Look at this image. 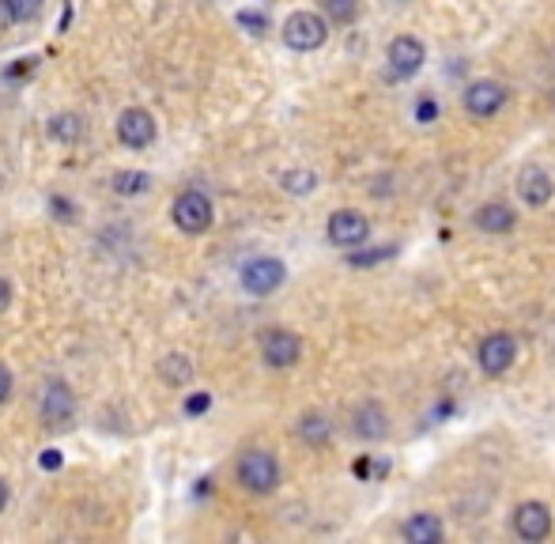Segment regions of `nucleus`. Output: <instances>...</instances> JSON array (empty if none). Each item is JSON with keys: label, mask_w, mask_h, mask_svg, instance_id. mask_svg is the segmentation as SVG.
I'll return each instance as SVG.
<instances>
[{"label": "nucleus", "mask_w": 555, "mask_h": 544, "mask_svg": "<svg viewBox=\"0 0 555 544\" xmlns=\"http://www.w3.org/2000/svg\"><path fill=\"white\" fill-rule=\"evenodd\" d=\"M329 242L340 246V250H359V246H367L370 238V220L363 212H355V208H340L329 216Z\"/></svg>", "instance_id": "obj_5"}, {"label": "nucleus", "mask_w": 555, "mask_h": 544, "mask_svg": "<svg viewBox=\"0 0 555 544\" xmlns=\"http://www.w3.org/2000/svg\"><path fill=\"white\" fill-rule=\"evenodd\" d=\"M352 431L363 442H382L389 435V412L378 401H367V405L355 408L352 416Z\"/></svg>", "instance_id": "obj_13"}, {"label": "nucleus", "mask_w": 555, "mask_h": 544, "mask_svg": "<svg viewBox=\"0 0 555 544\" xmlns=\"http://www.w3.org/2000/svg\"><path fill=\"white\" fill-rule=\"evenodd\" d=\"M280 186L287 189V193H314V186H318V174L314 170H284V178H280Z\"/></svg>", "instance_id": "obj_21"}, {"label": "nucleus", "mask_w": 555, "mask_h": 544, "mask_svg": "<svg viewBox=\"0 0 555 544\" xmlns=\"http://www.w3.org/2000/svg\"><path fill=\"white\" fill-rule=\"evenodd\" d=\"M8 397H12V371L0 363V405H4Z\"/></svg>", "instance_id": "obj_28"}, {"label": "nucleus", "mask_w": 555, "mask_h": 544, "mask_svg": "<svg viewBox=\"0 0 555 544\" xmlns=\"http://www.w3.org/2000/svg\"><path fill=\"white\" fill-rule=\"evenodd\" d=\"M321 8H325V16L333 19V23H340V27L355 23V16H359V0H321Z\"/></svg>", "instance_id": "obj_22"}, {"label": "nucleus", "mask_w": 555, "mask_h": 544, "mask_svg": "<svg viewBox=\"0 0 555 544\" xmlns=\"http://www.w3.org/2000/svg\"><path fill=\"white\" fill-rule=\"evenodd\" d=\"M208 405H212L208 393H193V397L185 401V412H189V416H201V412H208Z\"/></svg>", "instance_id": "obj_27"}, {"label": "nucleus", "mask_w": 555, "mask_h": 544, "mask_svg": "<svg viewBox=\"0 0 555 544\" xmlns=\"http://www.w3.org/2000/svg\"><path fill=\"white\" fill-rule=\"evenodd\" d=\"M16 19H12V8H8V0H0V31H8Z\"/></svg>", "instance_id": "obj_31"}, {"label": "nucleus", "mask_w": 555, "mask_h": 544, "mask_svg": "<svg viewBox=\"0 0 555 544\" xmlns=\"http://www.w3.org/2000/svg\"><path fill=\"white\" fill-rule=\"evenodd\" d=\"M303 356V340L295 337L291 329H265V337H261V359L276 367V371H287V367H295Z\"/></svg>", "instance_id": "obj_8"}, {"label": "nucleus", "mask_w": 555, "mask_h": 544, "mask_svg": "<svg viewBox=\"0 0 555 544\" xmlns=\"http://www.w3.org/2000/svg\"><path fill=\"white\" fill-rule=\"evenodd\" d=\"M238 23L250 34H265V27H269V19L261 16V12H238Z\"/></svg>", "instance_id": "obj_25"}, {"label": "nucleus", "mask_w": 555, "mask_h": 544, "mask_svg": "<svg viewBox=\"0 0 555 544\" xmlns=\"http://www.w3.org/2000/svg\"><path fill=\"white\" fill-rule=\"evenodd\" d=\"M299 439H303L306 446H325V442L333 439V427H329V420H325V416L310 412V416H303V420H299Z\"/></svg>", "instance_id": "obj_19"}, {"label": "nucleus", "mask_w": 555, "mask_h": 544, "mask_svg": "<svg viewBox=\"0 0 555 544\" xmlns=\"http://www.w3.org/2000/svg\"><path fill=\"white\" fill-rule=\"evenodd\" d=\"M514 359H518V340L510 337V333H488V337L480 340V348H476V363L491 378L510 371Z\"/></svg>", "instance_id": "obj_6"}, {"label": "nucleus", "mask_w": 555, "mask_h": 544, "mask_svg": "<svg viewBox=\"0 0 555 544\" xmlns=\"http://www.w3.org/2000/svg\"><path fill=\"white\" fill-rule=\"evenodd\" d=\"M284 261H276V257H253L242 265V288L250 291V295H272V291L284 284Z\"/></svg>", "instance_id": "obj_9"}, {"label": "nucleus", "mask_w": 555, "mask_h": 544, "mask_svg": "<svg viewBox=\"0 0 555 544\" xmlns=\"http://www.w3.org/2000/svg\"><path fill=\"white\" fill-rule=\"evenodd\" d=\"M118 140L125 148H148L155 140V118L144 106H129L118 118Z\"/></svg>", "instance_id": "obj_11"}, {"label": "nucleus", "mask_w": 555, "mask_h": 544, "mask_svg": "<svg viewBox=\"0 0 555 544\" xmlns=\"http://www.w3.org/2000/svg\"><path fill=\"white\" fill-rule=\"evenodd\" d=\"M514 533L529 544H540L552 537V507L548 503H540V499H525L514 507Z\"/></svg>", "instance_id": "obj_4"}, {"label": "nucleus", "mask_w": 555, "mask_h": 544, "mask_svg": "<svg viewBox=\"0 0 555 544\" xmlns=\"http://www.w3.org/2000/svg\"><path fill=\"white\" fill-rule=\"evenodd\" d=\"M238 484L253 495H269L280 488V461L272 458L269 450H246L238 458Z\"/></svg>", "instance_id": "obj_1"}, {"label": "nucleus", "mask_w": 555, "mask_h": 544, "mask_svg": "<svg viewBox=\"0 0 555 544\" xmlns=\"http://www.w3.org/2000/svg\"><path fill=\"white\" fill-rule=\"evenodd\" d=\"M8 306H12V284H8L4 276H0V314H4Z\"/></svg>", "instance_id": "obj_30"}, {"label": "nucleus", "mask_w": 555, "mask_h": 544, "mask_svg": "<svg viewBox=\"0 0 555 544\" xmlns=\"http://www.w3.org/2000/svg\"><path fill=\"white\" fill-rule=\"evenodd\" d=\"M355 473H359V476H386V473H389V465H386V461H370V458H363V461H355Z\"/></svg>", "instance_id": "obj_26"}, {"label": "nucleus", "mask_w": 555, "mask_h": 544, "mask_svg": "<svg viewBox=\"0 0 555 544\" xmlns=\"http://www.w3.org/2000/svg\"><path fill=\"white\" fill-rule=\"evenodd\" d=\"M42 461H46L50 469H57V465H61V458H57V450H46V458H42Z\"/></svg>", "instance_id": "obj_32"}, {"label": "nucleus", "mask_w": 555, "mask_h": 544, "mask_svg": "<svg viewBox=\"0 0 555 544\" xmlns=\"http://www.w3.org/2000/svg\"><path fill=\"white\" fill-rule=\"evenodd\" d=\"M8 507V484H4V480H0V510Z\"/></svg>", "instance_id": "obj_33"}, {"label": "nucleus", "mask_w": 555, "mask_h": 544, "mask_svg": "<svg viewBox=\"0 0 555 544\" xmlns=\"http://www.w3.org/2000/svg\"><path fill=\"white\" fill-rule=\"evenodd\" d=\"M506 106V87L499 80H472L465 87V110L472 118H495Z\"/></svg>", "instance_id": "obj_10"}, {"label": "nucleus", "mask_w": 555, "mask_h": 544, "mask_svg": "<svg viewBox=\"0 0 555 544\" xmlns=\"http://www.w3.org/2000/svg\"><path fill=\"white\" fill-rule=\"evenodd\" d=\"M170 216H174V227L185 231V235H204L212 227V201L204 197L201 189H185L182 197L174 201V208H170Z\"/></svg>", "instance_id": "obj_3"}, {"label": "nucleus", "mask_w": 555, "mask_h": 544, "mask_svg": "<svg viewBox=\"0 0 555 544\" xmlns=\"http://www.w3.org/2000/svg\"><path fill=\"white\" fill-rule=\"evenodd\" d=\"M476 227L484 231V235H506V231H514V223H518V212L510 208V204H480L476 208Z\"/></svg>", "instance_id": "obj_15"}, {"label": "nucleus", "mask_w": 555, "mask_h": 544, "mask_svg": "<svg viewBox=\"0 0 555 544\" xmlns=\"http://www.w3.org/2000/svg\"><path fill=\"white\" fill-rule=\"evenodd\" d=\"M8 8H12V19H16V23H31V19H38V12H42V0H8Z\"/></svg>", "instance_id": "obj_23"}, {"label": "nucleus", "mask_w": 555, "mask_h": 544, "mask_svg": "<svg viewBox=\"0 0 555 544\" xmlns=\"http://www.w3.org/2000/svg\"><path fill=\"white\" fill-rule=\"evenodd\" d=\"M284 42L287 50L295 53H314L325 46V38H329V23L318 16V12H291L284 19Z\"/></svg>", "instance_id": "obj_2"}, {"label": "nucleus", "mask_w": 555, "mask_h": 544, "mask_svg": "<svg viewBox=\"0 0 555 544\" xmlns=\"http://www.w3.org/2000/svg\"><path fill=\"white\" fill-rule=\"evenodd\" d=\"M552 174L544 167H522V174H518V197H522V204H529V208H544V204L552 201Z\"/></svg>", "instance_id": "obj_14"}, {"label": "nucleus", "mask_w": 555, "mask_h": 544, "mask_svg": "<svg viewBox=\"0 0 555 544\" xmlns=\"http://www.w3.org/2000/svg\"><path fill=\"white\" fill-rule=\"evenodd\" d=\"M148 182H152V178H148L144 170H118V174L110 178V189L121 193V197H136V193L148 189Z\"/></svg>", "instance_id": "obj_20"}, {"label": "nucleus", "mask_w": 555, "mask_h": 544, "mask_svg": "<svg viewBox=\"0 0 555 544\" xmlns=\"http://www.w3.org/2000/svg\"><path fill=\"white\" fill-rule=\"evenodd\" d=\"M435 118H438V102L431 99V95H423V99L416 102V121H420V125H431Z\"/></svg>", "instance_id": "obj_24"}, {"label": "nucleus", "mask_w": 555, "mask_h": 544, "mask_svg": "<svg viewBox=\"0 0 555 544\" xmlns=\"http://www.w3.org/2000/svg\"><path fill=\"white\" fill-rule=\"evenodd\" d=\"M159 378L170 390H182V386L193 382V359L185 356V352H167V356L159 359Z\"/></svg>", "instance_id": "obj_17"}, {"label": "nucleus", "mask_w": 555, "mask_h": 544, "mask_svg": "<svg viewBox=\"0 0 555 544\" xmlns=\"http://www.w3.org/2000/svg\"><path fill=\"white\" fill-rule=\"evenodd\" d=\"M87 125L80 114H57V118H50V136L57 140V144H76V140H84Z\"/></svg>", "instance_id": "obj_18"}, {"label": "nucleus", "mask_w": 555, "mask_h": 544, "mask_svg": "<svg viewBox=\"0 0 555 544\" xmlns=\"http://www.w3.org/2000/svg\"><path fill=\"white\" fill-rule=\"evenodd\" d=\"M38 412H42V424L65 427L72 420V412H76V393L68 390V382H50L46 393H42Z\"/></svg>", "instance_id": "obj_12"}, {"label": "nucleus", "mask_w": 555, "mask_h": 544, "mask_svg": "<svg viewBox=\"0 0 555 544\" xmlns=\"http://www.w3.org/2000/svg\"><path fill=\"white\" fill-rule=\"evenodd\" d=\"M393 250H378V254H352V265H374V261H382V257H389Z\"/></svg>", "instance_id": "obj_29"}, {"label": "nucleus", "mask_w": 555, "mask_h": 544, "mask_svg": "<svg viewBox=\"0 0 555 544\" xmlns=\"http://www.w3.org/2000/svg\"><path fill=\"white\" fill-rule=\"evenodd\" d=\"M401 537L408 544H438L442 541V522L427 510H416L408 522L401 526Z\"/></svg>", "instance_id": "obj_16"}, {"label": "nucleus", "mask_w": 555, "mask_h": 544, "mask_svg": "<svg viewBox=\"0 0 555 544\" xmlns=\"http://www.w3.org/2000/svg\"><path fill=\"white\" fill-rule=\"evenodd\" d=\"M386 61H389V76H393V80H412V76L423 68V61H427V50H423L420 38L401 34V38L389 42Z\"/></svg>", "instance_id": "obj_7"}]
</instances>
